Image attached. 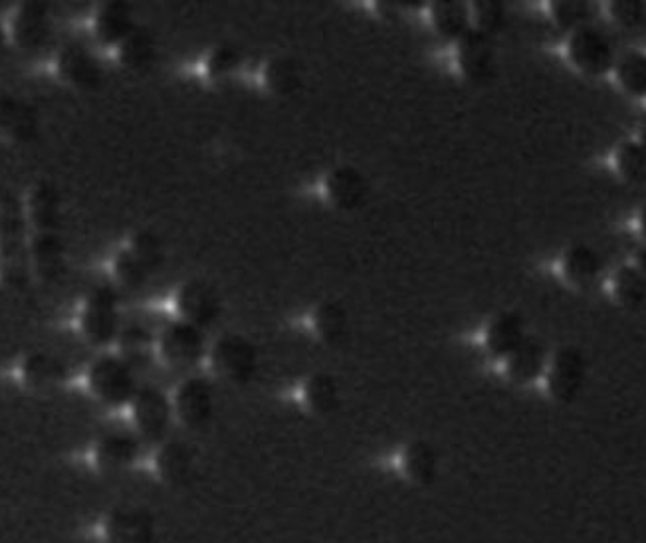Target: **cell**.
I'll return each mask as SVG.
<instances>
[{
	"instance_id": "484cf974",
	"label": "cell",
	"mask_w": 646,
	"mask_h": 543,
	"mask_svg": "<svg viewBox=\"0 0 646 543\" xmlns=\"http://www.w3.org/2000/svg\"><path fill=\"white\" fill-rule=\"evenodd\" d=\"M313 332L320 342L330 347H339L349 337V313L344 304L327 299L315 306L312 316Z\"/></svg>"
},
{
	"instance_id": "ab89813d",
	"label": "cell",
	"mask_w": 646,
	"mask_h": 543,
	"mask_svg": "<svg viewBox=\"0 0 646 543\" xmlns=\"http://www.w3.org/2000/svg\"><path fill=\"white\" fill-rule=\"evenodd\" d=\"M113 272H115V276L122 282L123 286L129 289L144 288L147 277L151 274L129 248H125L120 255L115 256Z\"/></svg>"
},
{
	"instance_id": "e575fe53",
	"label": "cell",
	"mask_w": 646,
	"mask_h": 543,
	"mask_svg": "<svg viewBox=\"0 0 646 543\" xmlns=\"http://www.w3.org/2000/svg\"><path fill=\"white\" fill-rule=\"evenodd\" d=\"M117 347H120V357L123 361L137 369V367L149 363L151 351H153V337L144 325L134 323L120 332Z\"/></svg>"
},
{
	"instance_id": "9c48e42d",
	"label": "cell",
	"mask_w": 646,
	"mask_h": 543,
	"mask_svg": "<svg viewBox=\"0 0 646 543\" xmlns=\"http://www.w3.org/2000/svg\"><path fill=\"white\" fill-rule=\"evenodd\" d=\"M157 347L167 366L187 369L197 366L207 354V337L199 328L178 320L161 332Z\"/></svg>"
},
{
	"instance_id": "4fadbf2b",
	"label": "cell",
	"mask_w": 646,
	"mask_h": 543,
	"mask_svg": "<svg viewBox=\"0 0 646 543\" xmlns=\"http://www.w3.org/2000/svg\"><path fill=\"white\" fill-rule=\"evenodd\" d=\"M34 276L45 284H58L66 276V246L57 233H36L30 238Z\"/></svg>"
},
{
	"instance_id": "30bf717a",
	"label": "cell",
	"mask_w": 646,
	"mask_h": 543,
	"mask_svg": "<svg viewBox=\"0 0 646 543\" xmlns=\"http://www.w3.org/2000/svg\"><path fill=\"white\" fill-rule=\"evenodd\" d=\"M458 70L474 84H488L496 78L498 60L494 38L470 28L457 42Z\"/></svg>"
},
{
	"instance_id": "f1b7e54d",
	"label": "cell",
	"mask_w": 646,
	"mask_h": 543,
	"mask_svg": "<svg viewBox=\"0 0 646 543\" xmlns=\"http://www.w3.org/2000/svg\"><path fill=\"white\" fill-rule=\"evenodd\" d=\"M306 407L318 417H330L341 407V388L330 373H313L303 385Z\"/></svg>"
},
{
	"instance_id": "7a4b0ae2",
	"label": "cell",
	"mask_w": 646,
	"mask_h": 543,
	"mask_svg": "<svg viewBox=\"0 0 646 543\" xmlns=\"http://www.w3.org/2000/svg\"><path fill=\"white\" fill-rule=\"evenodd\" d=\"M211 363L219 378L235 385H248L257 378L260 355L257 345L240 333H224L212 345Z\"/></svg>"
},
{
	"instance_id": "52a82bcc",
	"label": "cell",
	"mask_w": 646,
	"mask_h": 543,
	"mask_svg": "<svg viewBox=\"0 0 646 543\" xmlns=\"http://www.w3.org/2000/svg\"><path fill=\"white\" fill-rule=\"evenodd\" d=\"M175 308L183 322L207 333L223 316V301L216 288L204 280H189L178 288Z\"/></svg>"
},
{
	"instance_id": "277c9868",
	"label": "cell",
	"mask_w": 646,
	"mask_h": 543,
	"mask_svg": "<svg viewBox=\"0 0 646 543\" xmlns=\"http://www.w3.org/2000/svg\"><path fill=\"white\" fill-rule=\"evenodd\" d=\"M88 385L98 399L108 405L132 403L139 391L135 369L127 366L122 357L101 355L88 371Z\"/></svg>"
},
{
	"instance_id": "603a6c76",
	"label": "cell",
	"mask_w": 646,
	"mask_h": 543,
	"mask_svg": "<svg viewBox=\"0 0 646 543\" xmlns=\"http://www.w3.org/2000/svg\"><path fill=\"white\" fill-rule=\"evenodd\" d=\"M602 270V260L593 246L585 243L569 246L561 258V274L575 288L591 286Z\"/></svg>"
},
{
	"instance_id": "7402d4cb",
	"label": "cell",
	"mask_w": 646,
	"mask_h": 543,
	"mask_svg": "<svg viewBox=\"0 0 646 543\" xmlns=\"http://www.w3.org/2000/svg\"><path fill=\"white\" fill-rule=\"evenodd\" d=\"M157 474L171 486L187 484L195 470V456L183 441H163L159 443L156 455Z\"/></svg>"
},
{
	"instance_id": "8992f818",
	"label": "cell",
	"mask_w": 646,
	"mask_h": 543,
	"mask_svg": "<svg viewBox=\"0 0 646 543\" xmlns=\"http://www.w3.org/2000/svg\"><path fill=\"white\" fill-rule=\"evenodd\" d=\"M82 332L89 344L105 347L113 344L120 335V311L117 294L110 286H101L89 294L82 311Z\"/></svg>"
},
{
	"instance_id": "83f0119b",
	"label": "cell",
	"mask_w": 646,
	"mask_h": 543,
	"mask_svg": "<svg viewBox=\"0 0 646 543\" xmlns=\"http://www.w3.org/2000/svg\"><path fill=\"white\" fill-rule=\"evenodd\" d=\"M66 378L67 367L58 359L57 355L36 351L24 359V383L33 388H57L66 381Z\"/></svg>"
},
{
	"instance_id": "6da1fadb",
	"label": "cell",
	"mask_w": 646,
	"mask_h": 543,
	"mask_svg": "<svg viewBox=\"0 0 646 543\" xmlns=\"http://www.w3.org/2000/svg\"><path fill=\"white\" fill-rule=\"evenodd\" d=\"M544 385L549 399L558 405H571L580 399L587 381V357L575 345H563L549 355Z\"/></svg>"
},
{
	"instance_id": "d6986e66",
	"label": "cell",
	"mask_w": 646,
	"mask_h": 543,
	"mask_svg": "<svg viewBox=\"0 0 646 543\" xmlns=\"http://www.w3.org/2000/svg\"><path fill=\"white\" fill-rule=\"evenodd\" d=\"M26 217L36 233H57L62 221V195L57 185L48 181L34 185L26 202Z\"/></svg>"
},
{
	"instance_id": "8fae6325",
	"label": "cell",
	"mask_w": 646,
	"mask_h": 543,
	"mask_svg": "<svg viewBox=\"0 0 646 543\" xmlns=\"http://www.w3.org/2000/svg\"><path fill=\"white\" fill-rule=\"evenodd\" d=\"M50 9L45 2H23L12 18V40L24 52L42 50L50 40Z\"/></svg>"
},
{
	"instance_id": "4dcf8cb0",
	"label": "cell",
	"mask_w": 646,
	"mask_h": 543,
	"mask_svg": "<svg viewBox=\"0 0 646 543\" xmlns=\"http://www.w3.org/2000/svg\"><path fill=\"white\" fill-rule=\"evenodd\" d=\"M611 292L624 310H646V276L635 264H626L614 272Z\"/></svg>"
},
{
	"instance_id": "e0dca14e",
	"label": "cell",
	"mask_w": 646,
	"mask_h": 543,
	"mask_svg": "<svg viewBox=\"0 0 646 543\" xmlns=\"http://www.w3.org/2000/svg\"><path fill=\"white\" fill-rule=\"evenodd\" d=\"M58 74L66 84H72L79 89L100 88L101 74L100 64L89 52L88 48L78 45H70L58 55Z\"/></svg>"
},
{
	"instance_id": "8d00e7d4",
	"label": "cell",
	"mask_w": 646,
	"mask_h": 543,
	"mask_svg": "<svg viewBox=\"0 0 646 543\" xmlns=\"http://www.w3.org/2000/svg\"><path fill=\"white\" fill-rule=\"evenodd\" d=\"M613 163L617 173L624 181L646 183V151L635 139L617 145Z\"/></svg>"
},
{
	"instance_id": "ee69618b",
	"label": "cell",
	"mask_w": 646,
	"mask_h": 543,
	"mask_svg": "<svg viewBox=\"0 0 646 543\" xmlns=\"http://www.w3.org/2000/svg\"><path fill=\"white\" fill-rule=\"evenodd\" d=\"M638 144L643 145V149L646 151V122L641 123V129H638Z\"/></svg>"
},
{
	"instance_id": "ac0fdd59",
	"label": "cell",
	"mask_w": 646,
	"mask_h": 543,
	"mask_svg": "<svg viewBox=\"0 0 646 543\" xmlns=\"http://www.w3.org/2000/svg\"><path fill=\"white\" fill-rule=\"evenodd\" d=\"M527 337L524 318L518 311H501L486 328L484 345L496 359H506Z\"/></svg>"
},
{
	"instance_id": "7c38bea8",
	"label": "cell",
	"mask_w": 646,
	"mask_h": 543,
	"mask_svg": "<svg viewBox=\"0 0 646 543\" xmlns=\"http://www.w3.org/2000/svg\"><path fill=\"white\" fill-rule=\"evenodd\" d=\"M103 533L108 543H153L156 518L146 508H115L105 518Z\"/></svg>"
},
{
	"instance_id": "2e32d148",
	"label": "cell",
	"mask_w": 646,
	"mask_h": 543,
	"mask_svg": "<svg viewBox=\"0 0 646 543\" xmlns=\"http://www.w3.org/2000/svg\"><path fill=\"white\" fill-rule=\"evenodd\" d=\"M547 354L546 345L542 344L537 337L527 335L524 344L520 345L513 354L508 355L504 361V373L515 385H530L537 379L544 378L546 371Z\"/></svg>"
},
{
	"instance_id": "44dd1931",
	"label": "cell",
	"mask_w": 646,
	"mask_h": 543,
	"mask_svg": "<svg viewBox=\"0 0 646 543\" xmlns=\"http://www.w3.org/2000/svg\"><path fill=\"white\" fill-rule=\"evenodd\" d=\"M134 12L127 2L112 0L103 2L96 18H94V33L103 46H120L123 40L134 33Z\"/></svg>"
},
{
	"instance_id": "f546056e",
	"label": "cell",
	"mask_w": 646,
	"mask_h": 543,
	"mask_svg": "<svg viewBox=\"0 0 646 543\" xmlns=\"http://www.w3.org/2000/svg\"><path fill=\"white\" fill-rule=\"evenodd\" d=\"M117 54L122 66L129 72H147L156 64V38L146 28L135 26L134 33L117 46Z\"/></svg>"
},
{
	"instance_id": "5b68a950",
	"label": "cell",
	"mask_w": 646,
	"mask_h": 543,
	"mask_svg": "<svg viewBox=\"0 0 646 543\" xmlns=\"http://www.w3.org/2000/svg\"><path fill=\"white\" fill-rule=\"evenodd\" d=\"M132 412H134L135 429L147 443L167 441L175 410H173V400L169 399L161 388L153 385L139 387L132 400Z\"/></svg>"
},
{
	"instance_id": "3957f363",
	"label": "cell",
	"mask_w": 646,
	"mask_h": 543,
	"mask_svg": "<svg viewBox=\"0 0 646 543\" xmlns=\"http://www.w3.org/2000/svg\"><path fill=\"white\" fill-rule=\"evenodd\" d=\"M566 50L571 66L593 78L609 74L617 62L613 42L595 24L569 33Z\"/></svg>"
},
{
	"instance_id": "836d02e7",
	"label": "cell",
	"mask_w": 646,
	"mask_h": 543,
	"mask_svg": "<svg viewBox=\"0 0 646 543\" xmlns=\"http://www.w3.org/2000/svg\"><path fill=\"white\" fill-rule=\"evenodd\" d=\"M599 12V4L591 0H551L549 16L561 30H577L593 24V18Z\"/></svg>"
},
{
	"instance_id": "74e56055",
	"label": "cell",
	"mask_w": 646,
	"mask_h": 543,
	"mask_svg": "<svg viewBox=\"0 0 646 543\" xmlns=\"http://www.w3.org/2000/svg\"><path fill=\"white\" fill-rule=\"evenodd\" d=\"M506 4L501 0H474L470 2V21L472 28L494 38L506 26Z\"/></svg>"
},
{
	"instance_id": "f6af8a7d",
	"label": "cell",
	"mask_w": 646,
	"mask_h": 543,
	"mask_svg": "<svg viewBox=\"0 0 646 543\" xmlns=\"http://www.w3.org/2000/svg\"><path fill=\"white\" fill-rule=\"evenodd\" d=\"M638 222H641V233H643L646 240V205L643 207V211H641V221Z\"/></svg>"
},
{
	"instance_id": "ffe728a7",
	"label": "cell",
	"mask_w": 646,
	"mask_h": 543,
	"mask_svg": "<svg viewBox=\"0 0 646 543\" xmlns=\"http://www.w3.org/2000/svg\"><path fill=\"white\" fill-rule=\"evenodd\" d=\"M30 245L26 238L0 240V282L7 288L24 292L33 280Z\"/></svg>"
},
{
	"instance_id": "60d3db41",
	"label": "cell",
	"mask_w": 646,
	"mask_h": 543,
	"mask_svg": "<svg viewBox=\"0 0 646 543\" xmlns=\"http://www.w3.org/2000/svg\"><path fill=\"white\" fill-rule=\"evenodd\" d=\"M609 18L624 30H633L645 23L646 7L641 0H611L607 2Z\"/></svg>"
},
{
	"instance_id": "5bb4252c",
	"label": "cell",
	"mask_w": 646,
	"mask_h": 543,
	"mask_svg": "<svg viewBox=\"0 0 646 543\" xmlns=\"http://www.w3.org/2000/svg\"><path fill=\"white\" fill-rule=\"evenodd\" d=\"M368 193V181L356 166L337 165L325 177V195L339 211L361 209Z\"/></svg>"
},
{
	"instance_id": "cb8c5ba5",
	"label": "cell",
	"mask_w": 646,
	"mask_h": 543,
	"mask_svg": "<svg viewBox=\"0 0 646 543\" xmlns=\"http://www.w3.org/2000/svg\"><path fill=\"white\" fill-rule=\"evenodd\" d=\"M139 456V441L127 433L105 434L96 444L94 458L96 465L103 472H117L125 470L137 462Z\"/></svg>"
},
{
	"instance_id": "d4e9b609",
	"label": "cell",
	"mask_w": 646,
	"mask_h": 543,
	"mask_svg": "<svg viewBox=\"0 0 646 543\" xmlns=\"http://www.w3.org/2000/svg\"><path fill=\"white\" fill-rule=\"evenodd\" d=\"M401 466L405 477L409 478L412 484L431 486L438 478L440 460L433 444L426 441H412L402 451Z\"/></svg>"
},
{
	"instance_id": "4316f807",
	"label": "cell",
	"mask_w": 646,
	"mask_h": 543,
	"mask_svg": "<svg viewBox=\"0 0 646 543\" xmlns=\"http://www.w3.org/2000/svg\"><path fill=\"white\" fill-rule=\"evenodd\" d=\"M431 21L443 38L458 42L472 28L470 2L436 0L431 4Z\"/></svg>"
},
{
	"instance_id": "ba28073f",
	"label": "cell",
	"mask_w": 646,
	"mask_h": 543,
	"mask_svg": "<svg viewBox=\"0 0 646 543\" xmlns=\"http://www.w3.org/2000/svg\"><path fill=\"white\" fill-rule=\"evenodd\" d=\"M216 393L207 378L185 379L173 397V410L189 431H202L211 424Z\"/></svg>"
},
{
	"instance_id": "d6a6232c",
	"label": "cell",
	"mask_w": 646,
	"mask_h": 543,
	"mask_svg": "<svg viewBox=\"0 0 646 543\" xmlns=\"http://www.w3.org/2000/svg\"><path fill=\"white\" fill-rule=\"evenodd\" d=\"M301 70L288 55L272 58L264 67V86L276 96H296L301 89Z\"/></svg>"
},
{
	"instance_id": "9a60e30c",
	"label": "cell",
	"mask_w": 646,
	"mask_h": 543,
	"mask_svg": "<svg viewBox=\"0 0 646 543\" xmlns=\"http://www.w3.org/2000/svg\"><path fill=\"white\" fill-rule=\"evenodd\" d=\"M38 132L40 122L36 111L11 94H0V137L16 144H30L38 137Z\"/></svg>"
},
{
	"instance_id": "7bdbcfd3",
	"label": "cell",
	"mask_w": 646,
	"mask_h": 543,
	"mask_svg": "<svg viewBox=\"0 0 646 543\" xmlns=\"http://www.w3.org/2000/svg\"><path fill=\"white\" fill-rule=\"evenodd\" d=\"M635 267L646 276V246H643L635 255Z\"/></svg>"
},
{
	"instance_id": "d590c367",
	"label": "cell",
	"mask_w": 646,
	"mask_h": 543,
	"mask_svg": "<svg viewBox=\"0 0 646 543\" xmlns=\"http://www.w3.org/2000/svg\"><path fill=\"white\" fill-rule=\"evenodd\" d=\"M26 209L16 193L0 190V240H18L26 231Z\"/></svg>"
},
{
	"instance_id": "1f68e13d",
	"label": "cell",
	"mask_w": 646,
	"mask_h": 543,
	"mask_svg": "<svg viewBox=\"0 0 646 543\" xmlns=\"http://www.w3.org/2000/svg\"><path fill=\"white\" fill-rule=\"evenodd\" d=\"M613 72L624 94L633 98H646V52L629 50L623 55H617Z\"/></svg>"
},
{
	"instance_id": "b9f144b4",
	"label": "cell",
	"mask_w": 646,
	"mask_h": 543,
	"mask_svg": "<svg viewBox=\"0 0 646 543\" xmlns=\"http://www.w3.org/2000/svg\"><path fill=\"white\" fill-rule=\"evenodd\" d=\"M240 66V54L233 46H216L207 58V74L211 78H226Z\"/></svg>"
},
{
	"instance_id": "f35d334b",
	"label": "cell",
	"mask_w": 646,
	"mask_h": 543,
	"mask_svg": "<svg viewBox=\"0 0 646 543\" xmlns=\"http://www.w3.org/2000/svg\"><path fill=\"white\" fill-rule=\"evenodd\" d=\"M129 250L149 272H156L165 264V246L153 231H139L135 234Z\"/></svg>"
},
{
	"instance_id": "bcb514c9",
	"label": "cell",
	"mask_w": 646,
	"mask_h": 543,
	"mask_svg": "<svg viewBox=\"0 0 646 543\" xmlns=\"http://www.w3.org/2000/svg\"><path fill=\"white\" fill-rule=\"evenodd\" d=\"M2 48H4V30L0 26V55H2Z\"/></svg>"
}]
</instances>
